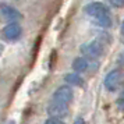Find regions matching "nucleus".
<instances>
[{"label":"nucleus","instance_id":"obj_11","mask_svg":"<svg viewBox=\"0 0 124 124\" xmlns=\"http://www.w3.org/2000/svg\"><path fill=\"white\" fill-rule=\"evenodd\" d=\"M113 7H117V8H121L124 7V0H107Z\"/></svg>","mask_w":124,"mask_h":124},{"label":"nucleus","instance_id":"obj_13","mask_svg":"<svg viewBox=\"0 0 124 124\" xmlns=\"http://www.w3.org/2000/svg\"><path fill=\"white\" fill-rule=\"evenodd\" d=\"M117 105L120 107H121V109H124V93L121 96H120V98H118V101H117Z\"/></svg>","mask_w":124,"mask_h":124},{"label":"nucleus","instance_id":"obj_16","mask_svg":"<svg viewBox=\"0 0 124 124\" xmlns=\"http://www.w3.org/2000/svg\"><path fill=\"white\" fill-rule=\"evenodd\" d=\"M121 32H123V34H124V21H123V23H121Z\"/></svg>","mask_w":124,"mask_h":124},{"label":"nucleus","instance_id":"obj_14","mask_svg":"<svg viewBox=\"0 0 124 124\" xmlns=\"http://www.w3.org/2000/svg\"><path fill=\"white\" fill-rule=\"evenodd\" d=\"M117 63L120 64V66H124V53H121V54L118 56V60H117Z\"/></svg>","mask_w":124,"mask_h":124},{"label":"nucleus","instance_id":"obj_4","mask_svg":"<svg viewBox=\"0 0 124 124\" xmlns=\"http://www.w3.org/2000/svg\"><path fill=\"white\" fill-rule=\"evenodd\" d=\"M73 96H74V93H73L71 86L63 85V86H59V88L54 91V93H53V101L68 106V103L73 101Z\"/></svg>","mask_w":124,"mask_h":124},{"label":"nucleus","instance_id":"obj_2","mask_svg":"<svg viewBox=\"0 0 124 124\" xmlns=\"http://www.w3.org/2000/svg\"><path fill=\"white\" fill-rule=\"evenodd\" d=\"M84 10H85V13H86V16H89L92 20H98V18L110 16L109 7H107L106 4L101 3V1H93V3L86 4Z\"/></svg>","mask_w":124,"mask_h":124},{"label":"nucleus","instance_id":"obj_18","mask_svg":"<svg viewBox=\"0 0 124 124\" xmlns=\"http://www.w3.org/2000/svg\"><path fill=\"white\" fill-rule=\"evenodd\" d=\"M0 53H1V46H0Z\"/></svg>","mask_w":124,"mask_h":124},{"label":"nucleus","instance_id":"obj_12","mask_svg":"<svg viewBox=\"0 0 124 124\" xmlns=\"http://www.w3.org/2000/svg\"><path fill=\"white\" fill-rule=\"evenodd\" d=\"M45 124H66V123H63L62 120H59V118H47L45 121Z\"/></svg>","mask_w":124,"mask_h":124},{"label":"nucleus","instance_id":"obj_10","mask_svg":"<svg viewBox=\"0 0 124 124\" xmlns=\"http://www.w3.org/2000/svg\"><path fill=\"white\" fill-rule=\"evenodd\" d=\"M93 23H95L96 25L102 27V28H110V27H112V17L107 16V17L98 18V20H93Z\"/></svg>","mask_w":124,"mask_h":124},{"label":"nucleus","instance_id":"obj_3","mask_svg":"<svg viewBox=\"0 0 124 124\" xmlns=\"http://www.w3.org/2000/svg\"><path fill=\"white\" fill-rule=\"evenodd\" d=\"M79 52L85 57L96 59V57H99L103 53V46H102V42H99V40H91V42H86V43H84L81 46Z\"/></svg>","mask_w":124,"mask_h":124},{"label":"nucleus","instance_id":"obj_8","mask_svg":"<svg viewBox=\"0 0 124 124\" xmlns=\"http://www.w3.org/2000/svg\"><path fill=\"white\" fill-rule=\"evenodd\" d=\"M93 63H91L86 57H77L73 60V68L75 73H85L89 71V67Z\"/></svg>","mask_w":124,"mask_h":124},{"label":"nucleus","instance_id":"obj_9","mask_svg":"<svg viewBox=\"0 0 124 124\" xmlns=\"http://www.w3.org/2000/svg\"><path fill=\"white\" fill-rule=\"evenodd\" d=\"M64 81L71 86H81L84 85V79L81 78V75L77 73H68L64 75Z\"/></svg>","mask_w":124,"mask_h":124},{"label":"nucleus","instance_id":"obj_15","mask_svg":"<svg viewBox=\"0 0 124 124\" xmlns=\"http://www.w3.org/2000/svg\"><path fill=\"white\" fill-rule=\"evenodd\" d=\"M74 124H85V121H84V118L82 117H77L75 118V121H74Z\"/></svg>","mask_w":124,"mask_h":124},{"label":"nucleus","instance_id":"obj_7","mask_svg":"<svg viewBox=\"0 0 124 124\" xmlns=\"http://www.w3.org/2000/svg\"><path fill=\"white\" fill-rule=\"evenodd\" d=\"M0 18L10 23H18L21 20V13L10 4H0Z\"/></svg>","mask_w":124,"mask_h":124},{"label":"nucleus","instance_id":"obj_6","mask_svg":"<svg viewBox=\"0 0 124 124\" xmlns=\"http://www.w3.org/2000/svg\"><path fill=\"white\" fill-rule=\"evenodd\" d=\"M47 114L50 116V118H59L62 120L68 114V106L67 105H63V103H59V102L52 101L49 105H47Z\"/></svg>","mask_w":124,"mask_h":124},{"label":"nucleus","instance_id":"obj_5","mask_svg":"<svg viewBox=\"0 0 124 124\" xmlns=\"http://www.w3.org/2000/svg\"><path fill=\"white\" fill-rule=\"evenodd\" d=\"M1 34H3V38L6 40H10V42L18 40L23 35V28L18 23H10L3 28Z\"/></svg>","mask_w":124,"mask_h":124},{"label":"nucleus","instance_id":"obj_17","mask_svg":"<svg viewBox=\"0 0 124 124\" xmlns=\"http://www.w3.org/2000/svg\"><path fill=\"white\" fill-rule=\"evenodd\" d=\"M7 124H16V123H14V121H8Z\"/></svg>","mask_w":124,"mask_h":124},{"label":"nucleus","instance_id":"obj_1","mask_svg":"<svg viewBox=\"0 0 124 124\" xmlns=\"http://www.w3.org/2000/svg\"><path fill=\"white\" fill-rule=\"evenodd\" d=\"M103 85L107 91L114 92V91L120 89L124 85V70L123 68H114L105 77Z\"/></svg>","mask_w":124,"mask_h":124}]
</instances>
